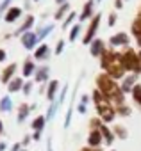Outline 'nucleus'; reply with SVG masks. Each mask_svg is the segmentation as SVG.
<instances>
[{"instance_id":"obj_41","label":"nucleus","mask_w":141,"mask_h":151,"mask_svg":"<svg viewBox=\"0 0 141 151\" xmlns=\"http://www.w3.org/2000/svg\"><path fill=\"white\" fill-rule=\"evenodd\" d=\"M81 103L89 105V103H91V94H82V96H81Z\"/></svg>"},{"instance_id":"obj_23","label":"nucleus","mask_w":141,"mask_h":151,"mask_svg":"<svg viewBox=\"0 0 141 151\" xmlns=\"http://www.w3.org/2000/svg\"><path fill=\"white\" fill-rule=\"evenodd\" d=\"M70 13H72V6H70V2H66V4H63V6L57 7V11L54 13V20L55 22H64V18Z\"/></svg>"},{"instance_id":"obj_54","label":"nucleus","mask_w":141,"mask_h":151,"mask_svg":"<svg viewBox=\"0 0 141 151\" xmlns=\"http://www.w3.org/2000/svg\"><path fill=\"white\" fill-rule=\"evenodd\" d=\"M97 2H102V0H95V4H97Z\"/></svg>"},{"instance_id":"obj_10","label":"nucleus","mask_w":141,"mask_h":151,"mask_svg":"<svg viewBox=\"0 0 141 151\" xmlns=\"http://www.w3.org/2000/svg\"><path fill=\"white\" fill-rule=\"evenodd\" d=\"M34 25H36V16L29 13V14H27V16L23 18L22 25H20V27H18V29H16V30L13 32V36H15V37H20L22 34H25V32L32 30V27H34Z\"/></svg>"},{"instance_id":"obj_30","label":"nucleus","mask_w":141,"mask_h":151,"mask_svg":"<svg viewBox=\"0 0 141 151\" xmlns=\"http://www.w3.org/2000/svg\"><path fill=\"white\" fill-rule=\"evenodd\" d=\"M130 98H132V101H134V105L141 110V84H137L134 89H132V94H130Z\"/></svg>"},{"instance_id":"obj_46","label":"nucleus","mask_w":141,"mask_h":151,"mask_svg":"<svg viewBox=\"0 0 141 151\" xmlns=\"http://www.w3.org/2000/svg\"><path fill=\"white\" fill-rule=\"evenodd\" d=\"M79 151H102V147H89V146H84V147H81Z\"/></svg>"},{"instance_id":"obj_8","label":"nucleus","mask_w":141,"mask_h":151,"mask_svg":"<svg viewBox=\"0 0 141 151\" xmlns=\"http://www.w3.org/2000/svg\"><path fill=\"white\" fill-rule=\"evenodd\" d=\"M109 48L113 50H118V48H125V46H130V37L127 32H116L109 37Z\"/></svg>"},{"instance_id":"obj_44","label":"nucleus","mask_w":141,"mask_h":151,"mask_svg":"<svg viewBox=\"0 0 141 151\" xmlns=\"http://www.w3.org/2000/svg\"><path fill=\"white\" fill-rule=\"evenodd\" d=\"M7 60V52L4 48H0V62H6Z\"/></svg>"},{"instance_id":"obj_37","label":"nucleus","mask_w":141,"mask_h":151,"mask_svg":"<svg viewBox=\"0 0 141 151\" xmlns=\"http://www.w3.org/2000/svg\"><path fill=\"white\" fill-rule=\"evenodd\" d=\"M11 4H13V0H2V4H0V14H4L11 7Z\"/></svg>"},{"instance_id":"obj_16","label":"nucleus","mask_w":141,"mask_h":151,"mask_svg":"<svg viewBox=\"0 0 141 151\" xmlns=\"http://www.w3.org/2000/svg\"><path fill=\"white\" fill-rule=\"evenodd\" d=\"M34 82L39 84V86L50 82V68H48L47 64L38 66V69H36V73H34Z\"/></svg>"},{"instance_id":"obj_2","label":"nucleus","mask_w":141,"mask_h":151,"mask_svg":"<svg viewBox=\"0 0 141 151\" xmlns=\"http://www.w3.org/2000/svg\"><path fill=\"white\" fill-rule=\"evenodd\" d=\"M100 68H102V73L109 75L111 78H114V80H118V82H121L123 77L127 75L125 66H123V62H121V53H120L118 50L109 48V46H107V50H105V52L102 53V57H100Z\"/></svg>"},{"instance_id":"obj_27","label":"nucleus","mask_w":141,"mask_h":151,"mask_svg":"<svg viewBox=\"0 0 141 151\" xmlns=\"http://www.w3.org/2000/svg\"><path fill=\"white\" fill-rule=\"evenodd\" d=\"M81 32H82V23H75V25H72V29L68 30V41L70 43H73V41H77L79 39V36H81Z\"/></svg>"},{"instance_id":"obj_53","label":"nucleus","mask_w":141,"mask_h":151,"mask_svg":"<svg viewBox=\"0 0 141 151\" xmlns=\"http://www.w3.org/2000/svg\"><path fill=\"white\" fill-rule=\"evenodd\" d=\"M22 151H29V149H27V147H23V149H22Z\"/></svg>"},{"instance_id":"obj_18","label":"nucleus","mask_w":141,"mask_h":151,"mask_svg":"<svg viewBox=\"0 0 141 151\" xmlns=\"http://www.w3.org/2000/svg\"><path fill=\"white\" fill-rule=\"evenodd\" d=\"M22 16H23V9L18 7V6H11V7L4 13V22H6V23H15V22H18Z\"/></svg>"},{"instance_id":"obj_7","label":"nucleus","mask_w":141,"mask_h":151,"mask_svg":"<svg viewBox=\"0 0 141 151\" xmlns=\"http://www.w3.org/2000/svg\"><path fill=\"white\" fill-rule=\"evenodd\" d=\"M20 41H22V46L29 52H34L41 43H39V37H38V32L36 30H29L25 34L20 36Z\"/></svg>"},{"instance_id":"obj_57","label":"nucleus","mask_w":141,"mask_h":151,"mask_svg":"<svg viewBox=\"0 0 141 151\" xmlns=\"http://www.w3.org/2000/svg\"><path fill=\"white\" fill-rule=\"evenodd\" d=\"M139 14H141V7H139Z\"/></svg>"},{"instance_id":"obj_21","label":"nucleus","mask_w":141,"mask_h":151,"mask_svg":"<svg viewBox=\"0 0 141 151\" xmlns=\"http://www.w3.org/2000/svg\"><path fill=\"white\" fill-rule=\"evenodd\" d=\"M23 84H25V78L23 77H15L9 84H7V93L9 94H16V93H22L23 89Z\"/></svg>"},{"instance_id":"obj_32","label":"nucleus","mask_w":141,"mask_h":151,"mask_svg":"<svg viewBox=\"0 0 141 151\" xmlns=\"http://www.w3.org/2000/svg\"><path fill=\"white\" fill-rule=\"evenodd\" d=\"M130 114H132V109H130L129 103H123V105L116 107V116L118 117H130Z\"/></svg>"},{"instance_id":"obj_56","label":"nucleus","mask_w":141,"mask_h":151,"mask_svg":"<svg viewBox=\"0 0 141 151\" xmlns=\"http://www.w3.org/2000/svg\"><path fill=\"white\" fill-rule=\"evenodd\" d=\"M109 151H116V149H109Z\"/></svg>"},{"instance_id":"obj_40","label":"nucleus","mask_w":141,"mask_h":151,"mask_svg":"<svg viewBox=\"0 0 141 151\" xmlns=\"http://www.w3.org/2000/svg\"><path fill=\"white\" fill-rule=\"evenodd\" d=\"M31 140H32V135H29V133H27V135H23V139H22V146H23V147H27V146L31 144Z\"/></svg>"},{"instance_id":"obj_12","label":"nucleus","mask_w":141,"mask_h":151,"mask_svg":"<svg viewBox=\"0 0 141 151\" xmlns=\"http://www.w3.org/2000/svg\"><path fill=\"white\" fill-rule=\"evenodd\" d=\"M95 14H97V13H95V0H88V2L82 6V11L79 13V23L89 22Z\"/></svg>"},{"instance_id":"obj_52","label":"nucleus","mask_w":141,"mask_h":151,"mask_svg":"<svg viewBox=\"0 0 141 151\" xmlns=\"http://www.w3.org/2000/svg\"><path fill=\"white\" fill-rule=\"evenodd\" d=\"M137 53H139V59H141V50H137Z\"/></svg>"},{"instance_id":"obj_17","label":"nucleus","mask_w":141,"mask_h":151,"mask_svg":"<svg viewBox=\"0 0 141 151\" xmlns=\"http://www.w3.org/2000/svg\"><path fill=\"white\" fill-rule=\"evenodd\" d=\"M105 50H107V45H105V41L100 39V37L93 39V43L89 45V53H91V57H95V59H100Z\"/></svg>"},{"instance_id":"obj_50","label":"nucleus","mask_w":141,"mask_h":151,"mask_svg":"<svg viewBox=\"0 0 141 151\" xmlns=\"http://www.w3.org/2000/svg\"><path fill=\"white\" fill-rule=\"evenodd\" d=\"M2 135H4V121L0 119V137H2Z\"/></svg>"},{"instance_id":"obj_4","label":"nucleus","mask_w":141,"mask_h":151,"mask_svg":"<svg viewBox=\"0 0 141 151\" xmlns=\"http://www.w3.org/2000/svg\"><path fill=\"white\" fill-rule=\"evenodd\" d=\"M121 62L125 66L127 73H134V75H141V59L136 48L132 46H125L121 48Z\"/></svg>"},{"instance_id":"obj_49","label":"nucleus","mask_w":141,"mask_h":151,"mask_svg":"<svg viewBox=\"0 0 141 151\" xmlns=\"http://www.w3.org/2000/svg\"><path fill=\"white\" fill-rule=\"evenodd\" d=\"M23 4H25V9L31 11V6H32V4H31V0H23Z\"/></svg>"},{"instance_id":"obj_39","label":"nucleus","mask_w":141,"mask_h":151,"mask_svg":"<svg viewBox=\"0 0 141 151\" xmlns=\"http://www.w3.org/2000/svg\"><path fill=\"white\" fill-rule=\"evenodd\" d=\"M77 112L79 114H82V116H86V112H88V105H84V103H77Z\"/></svg>"},{"instance_id":"obj_1","label":"nucleus","mask_w":141,"mask_h":151,"mask_svg":"<svg viewBox=\"0 0 141 151\" xmlns=\"http://www.w3.org/2000/svg\"><path fill=\"white\" fill-rule=\"evenodd\" d=\"M95 87L114 105V109L120 107V105H123V103H127V96L123 94V91L120 87V82L114 80V78H111L109 75L98 73L97 77H95Z\"/></svg>"},{"instance_id":"obj_5","label":"nucleus","mask_w":141,"mask_h":151,"mask_svg":"<svg viewBox=\"0 0 141 151\" xmlns=\"http://www.w3.org/2000/svg\"><path fill=\"white\" fill-rule=\"evenodd\" d=\"M88 126H89V130H98V132L102 133L104 144H105V146H113V144H114L116 137H114V133H113V128H111L107 123H104L98 116L91 117V119L88 121Z\"/></svg>"},{"instance_id":"obj_45","label":"nucleus","mask_w":141,"mask_h":151,"mask_svg":"<svg viewBox=\"0 0 141 151\" xmlns=\"http://www.w3.org/2000/svg\"><path fill=\"white\" fill-rule=\"evenodd\" d=\"M123 2H125V0H114V9H123Z\"/></svg>"},{"instance_id":"obj_34","label":"nucleus","mask_w":141,"mask_h":151,"mask_svg":"<svg viewBox=\"0 0 141 151\" xmlns=\"http://www.w3.org/2000/svg\"><path fill=\"white\" fill-rule=\"evenodd\" d=\"M68 86L64 84L63 87H61V91H59V94H57V103H59V107H63L64 105V101H66V94H68Z\"/></svg>"},{"instance_id":"obj_26","label":"nucleus","mask_w":141,"mask_h":151,"mask_svg":"<svg viewBox=\"0 0 141 151\" xmlns=\"http://www.w3.org/2000/svg\"><path fill=\"white\" fill-rule=\"evenodd\" d=\"M54 29H55V25L54 23H47V25H43V27H39L36 32H38V37H39V43H43L52 32H54Z\"/></svg>"},{"instance_id":"obj_43","label":"nucleus","mask_w":141,"mask_h":151,"mask_svg":"<svg viewBox=\"0 0 141 151\" xmlns=\"http://www.w3.org/2000/svg\"><path fill=\"white\" fill-rule=\"evenodd\" d=\"M41 139H43V133H41V132H32V140L39 142Z\"/></svg>"},{"instance_id":"obj_51","label":"nucleus","mask_w":141,"mask_h":151,"mask_svg":"<svg viewBox=\"0 0 141 151\" xmlns=\"http://www.w3.org/2000/svg\"><path fill=\"white\" fill-rule=\"evenodd\" d=\"M66 2H68V0H55V4H57V7H59V6H63V4H66Z\"/></svg>"},{"instance_id":"obj_42","label":"nucleus","mask_w":141,"mask_h":151,"mask_svg":"<svg viewBox=\"0 0 141 151\" xmlns=\"http://www.w3.org/2000/svg\"><path fill=\"white\" fill-rule=\"evenodd\" d=\"M23 149V146H22V142H15L11 147H9V151H22Z\"/></svg>"},{"instance_id":"obj_13","label":"nucleus","mask_w":141,"mask_h":151,"mask_svg":"<svg viewBox=\"0 0 141 151\" xmlns=\"http://www.w3.org/2000/svg\"><path fill=\"white\" fill-rule=\"evenodd\" d=\"M16 69H18V64H16V62L7 64L2 71H0V82L7 86V84H9V82L16 77Z\"/></svg>"},{"instance_id":"obj_55","label":"nucleus","mask_w":141,"mask_h":151,"mask_svg":"<svg viewBox=\"0 0 141 151\" xmlns=\"http://www.w3.org/2000/svg\"><path fill=\"white\" fill-rule=\"evenodd\" d=\"M32 2H39V0H32Z\"/></svg>"},{"instance_id":"obj_15","label":"nucleus","mask_w":141,"mask_h":151,"mask_svg":"<svg viewBox=\"0 0 141 151\" xmlns=\"http://www.w3.org/2000/svg\"><path fill=\"white\" fill-rule=\"evenodd\" d=\"M61 87H63V86H61V82H59V80H55V78H54V80H50V82L47 84L45 98H47L50 103H52V101H55V100H57V94H59V91H61Z\"/></svg>"},{"instance_id":"obj_3","label":"nucleus","mask_w":141,"mask_h":151,"mask_svg":"<svg viewBox=\"0 0 141 151\" xmlns=\"http://www.w3.org/2000/svg\"><path fill=\"white\" fill-rule=\"evenodd\" d=\"M91 103H93V107H95L97 116H98L104 123H107V124L114 123V119L118 117V116H116V109H114V105H113L97 87L91 91Z\"/></svg>"},{"instance_id":"obj_31","label":"nucleus","mask_w":141,"mask_h":151,"mask_svg":"<svg viewBox=\"0 0 141 151\" xmlns=\"http://www.w3.org/2000/svg\"><path fill=\"white\" fill-rule=\"evenodd\" d=\"M61 107H59V103H57V100L55 101H52L50 103V107L47 109V112H45V116H47V121H52L54 117H55V114H57V110H59Z\"/></svg>"},{"instance_id":"obj_24","label":"nucleus","mask_w":141,"mask_h":151,"mask_svg":"<svg viewBox=\"0 0 141 151\" xmlns=\"http://www.w3.org/2000/svg\"><path fill=\"white\" fill-rule=\"evenodd\" d=\"M29 114H31V105L29 103H20L18 105V114H16V121L22 124V123H25L27 121V117H29Z\"/></svg>"},{"instance_id":"obj_47","label":"nucleus","mask_w":141,"mask_h":151,"mask_svg":"<svg viewBox=\"0 0 141 151\" xmlns=\"http://www.w3.org/2000/svg\"><path fill=\"white\" fill-rule=\"evenodd\" d=\"M7 147H9V144H7V142L0 140V151H7Z\"/></svg>"},{"instance_id":"obj_48","label":"nucleus","mask_w":141,"mask_h":151,"mask_svg":"<svg viewBox=\"0 0 141 151\" xmlns=\"http://www.w3.org/2000/svg\"><path fill=\"white\" fill-rule=\"evenodd\" d=\"M47 151H54V146H52V139H47Z\"/></svg>"},{"instance_id":"obj_14","label":"nucleus","mask_w":141,"mask_h":151,"mask_svg":"<svg viewBox=\"0 0 141 151\" xmlns=\"http://www.w3.org/2000/svg\"><path fill=\"white\" fill-rule=\"evenodd\" d=\"M130 36L134 37L137 48L141 50V14H139V13L136 14V18H134L132 23H130Z\"/></svg>"},{"instance_id":"obj_33","label":"nucleus","mask_w":141,"mask_h":151,"mask_svg":"<svg viewBox=\"0 0 141 151\" xmlns=\"http://www.w3.org/2000/svg\"><path fill=\"white\" fill-rule=\"evenodd\" d=\"M73 103H70L68 105V110H66V116H64V128L68 130L70 128V124H72V116H73Z\"/></svg>"},{"instance_id":"obj_19","label":"nucleus","mask_w":141,"mask_h":151,"mask_svg":"<svg viewBox=\"0 0 141 151\" xmlns=\"http://www.w3.org/2000/svg\"><path fill=\"white\" fill-rule=\"evenodd\" d=\"M50 53H52V50H50V45L48 43H41L36 50H34V53H32V57H34V60L38 62H43V60H48V57H50Z\"/></svg>"},{"instance_id":"obj_38","label":"nucleus","mask_w":141,"mask_h":151,"mask_svg":"<svg viewBox=\"0 0 141 151\" xmlns=\"http://www.w3.org/2000/svg\"><path fill=\"white\" fill-rule=\"evenodd\" d=\"M116 22H118V14H116V13H111L109 18H107V27H114Z\"/></svg>"},{"instance_id":"obj_35","label":"nucleus","mask_w":141,"mask_h":151,"mask_svg":"<svg viewBox=\"0 0 141 151\" xmlns=\"http://www.w3.org/2000/svg\"><path fill=\"white\" fill-rule=\"evenodd\" d=\"M32 89H34V80H25V84H23V89H22L23 96H29V94L32 93Z\"/></svg>"},{"instance_id":"obj_25","label":"nucleus","mask_w":141,"mask_h":151,"mask_svg":"<svg viewBox=\"0 0 141 151\" xmlns=\"http://www.w3.org/2000/svg\"><path fill=\"white\" fill-rule=\"evenodd\" d=\"M111 128H113V133H114V137H116L118 140H127V139H129V130L125 128V124L116 123V124L111 126Z\"/></svg>"},{"instance_id":"obj_29","label":"nucleus","mask_w":141,"mask_h":151,"mask_svg":"<svg viewBox=\"0 0 141 151\" xmlns=\"http://www.w3.org/2000/svg\"><path fill=\"white\" fill-rule=\"evenodd\" d=\"M75 20H79V14H77L75 11H72V13H70V14L64 18V22H63L61 29H63V30H68V29L72 27V25H75Z\"/></svg>"},{"instance_id":"obj_22","label":"nucleus","mask_w":141,"mask_h":151,"mask_svg":"<svg viewBox=\"0 0 141 151\" xmlns=\"http://www.w3.org/2000/svg\"><path fill=\"white\" fill-rule=\"evenodd\" d=\"M47 123H48V121H47V116H45V114H39V116H36V117L31 121V130H32V132H41V133H43Z\"/></svg>"},{"instance_id":"obj_6","label":"nucleus","mask_w":141,"mask_h":151,"mask_svg":"<svg viewBox=\"0 0 141 151\" xmlns=\"http://www.w3.org/2000/svg\"><path fill=\"white\" fill-rule=\"evenodd\" d=\"M100 22H102V13H97L91 20H89V23H88V27H86V32H84V36H82V45L86 46H89L91 43H93V39H97V34H98V29H100Z\"/></svg>"},{"instance_id":"obj_28","label":"nucleus","mask_w":141,"mask_h":151,"mask_svg":"<svg viewBox=\"0 0 141 151\" xmlns=\"http://www.w3.org/2000/svg\"><path fill=\"white\" fill-rule=\"evenodd\" d=\"M13 110V100L11 94H6L0 98V112H11Z\"/></svg>"},{"instance_id":"obj_20","label":"nucleus","mask_w":141,"mask_h":151,"mask_svg":"<svg viewBox=\"0 0 141 151\" xmlns=\"http://www.w3.org/2000/svg\"><path fill=\"white\" fill-rule=\"evenodd\" d=\"M104 144V137L98 130H89L88 132V139H86V146L89 147H102Z\"/></svg>"},{"instance_id":"obj_11","label":"nucleus","mask_w":141,"mask_h":151,"mask_svg":"<svg viewBox=\"0 0 141 151\" xmlns=\"http://www.w3.org/2000/svg\"><path fill=\"white\" fill-rule=\"evenodd\" d=\"M36 69H38V66H36L34 57H25L23 59V64H22V77L23 78H29V80H31V77L34 78Z\"/></svg>"},{"instance_id":"obj_9","label":"nucleus","mask_w":141,"mask_h":151,"mask_svg":"<svg viewBox=\"0 0 141 151\" xmlns=\"http://www.w3.org/2000/svg\"><path fill=\"white\" fill-rule=\"evenodd\" d=\"M137 80H139V75H134V73H127L125 77H123V80L120 82V87H121V91H123L125 96L132 94V89L139 84Z\"/></svg>"},{"instance_id":"obj_36","label":"nucleus","mask_w":141,"mask_h":151,"mask_svg":"<svg viewBox=\"0 0 141 151\" xmlns=\"http://www.w3.org/2000/svg\"><path fill=\"white\" fill-rule=\"evenodd\" d=\"M64 45H66V41H64V39H57L55 48H54V53H55V55H61V53L64 52Z\"/></svg>"}]
</instances>
